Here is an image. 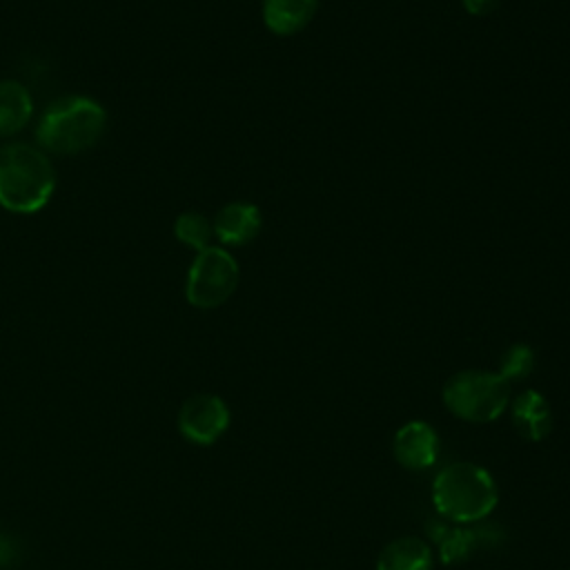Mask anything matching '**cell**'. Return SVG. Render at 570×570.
<instances>
[{
	"label": "cell",
	"mask_w": 570,
	"mask_h": 570,
	"mask_svg": "<svg viewBox=\"0 0 570 570\" xmlns=\"http://www.w3.org/2000/svg\"><path fill=\"white\" fill-rule=\"evenodd\" d=\"M534 370V352L530 345L517 343L512 347H508L501 356V367L499 374L510 383V381H521L525 376H530V372Z\"/></svg>",
	"instance_id": "cell-15"
},
{
	"label": "cell",
	"mask_w": 570,
	"mask_h": 570,
	"mask_svg": "<svg viewBox=\"0 0 570 570\" xmlns=\"http://www.w3.org/2000/svg\"><path fill=\"white\" fill-rule=\"evenodd\" d=\"M33 114V100L18 80H0V136L20 131Z\"/></svg>",
	"instance_id": "cell-12"
},
{
	"label": "cell",
	"mask_w": 570,
	"mask_h": 570,
	"mask_svg": "<svg viewBox=\"0 0 570 570\" xmlns=\"http://www.w3.org/2000/svg\"><path fill=\"white\" fill-rule=\"evenodd\" d=\"M174 236L183 245H187L196 252H203V249L212 247L209 243L214 238V225L198 212H185L174 223Z\"/></svg>",
	"instance_id": "cell-13"
},
{
	"label": "cell",
	"mask_w": 570,
	"mask_h": 570,
	"mask_svg": "<svg viewBox=\"0 0 570 570\" xmlns=\"http://www.w3.org/2000/svg\"><path fill=\"white\" fill-rule=\"evenodd\" d=\"M510 401V383L499 372L465 370L443 385L445 407L465 421L488 423L503 414Z\"/></svg>",
	"instance_id": "cell-4"
},
{
	"label": "cell",
	"mask_w": 570,
	"mask_h": 570,
	"mask_svg": "<svg viewBox=\"0 0 570 570\" xmlns=\"http://www.w3.org/2000/svg\"><path fill=\"white\" fill-rule=\"evenodd\" d=\"M56 189L49 158L24 142L0 149V205L13 214L40 212Z\"/></svg>",
	"instance_id": "cell-1"
},
{
	"label": "cell",
	"mask_w": 570,
	"mask_h": 570,
	"mask_svg": "<svg viewBox=\"0 0 570 570\" xmlns=\"http://www.w3.org/2000/svg\"><path fill=\"white\" fill-rule=\"evenodd\" d=\"M394 456L407 470H425L439 456V436L425 421H410L394 434Z\"/></svg>",
	"instance_id": "cell-7"
},
{
	"label": "cell",
	"mask_w": 570,
	"mask_h": 570,
	"mask_svg": "<svg viewBox=\"0 0 570 570\" xmlns=\"http://www.w3.org/2000/svg\"><path fill=\"white\" fill-rule=\"evenodd\" d=\"M238 274V263L227 249L207 247L198 252L185 283V296L189 305L198 309H214L223 305L234 294Z\"/></svg>",
	"instance_id": "cell-5"
},
{
	"label": "cell",
	"mask_w": 570,
	"mask_h": 570,
	"mask_svg": "<svg viewBox=\"0 0 570 570\" xmlns=\"http://www.w3.org/2000/svg\"><path fill=\"white\" fill-rule=\"evenodd\" d=\"M512 423L528 441L546 439L552 430V412L548 401L539 392L525 390L512 403Z\"/></svg>",
	"instance_id": "cell-10"
},
{
	"label": "cell",
	"mask_w": 570,
	"mask_h": 570,
	"mask_svg": "<svg viewBox=\"0 0 570 570\" xmlns=\"http://www.w3.org/2000/svg\"><path fill=\"white\" fill-rule=\"evenodd\" d=\"M441 534H434L432 539L441 546V561L443 563H456L470 554L474 543L481 539V532L476 530H448L443 525L434 528Z\"/></svg>",
	"instance_id": "cell-14"
},
{
	"label": "cell",
	"mask_w": 570,
	"mask_h": 570,
	"mask_svg": "<svg viewBox=\"0 0 570 570\" xmlns=\"http://www.w3.org/2000/svg\"><path fill=\"white\" fill-rule=\"evenodd\" d=\"M432 550L419 537H401L390 541L376 559V570H430Z\"/></svg>",
	"instance_id": "cell-11"
},
{
	"label": "cell",
	"mask_w": 570,
	"mask_h": 570,
	"mask_svg": "<svg viewBox=\"0 0 570 570\" xmlns=\"http://www.w3.org/2000/svg\"><path fill=\"white\" fill-rule=\"evenodd\" d=\"M461 2H463V9L472 16H485L494 11L499 4V0H461Z\"/></svg>",
	"instance_id": "cell-16"
},
{
	"label": "cell",
	"mask_w": 570,
	"mask_h": 570,
	"mask_svg": "<svg viewBox=\"0 0 570 570\" xmlns=\"http://www.w3.org/2000/svg\"><path fill=\"white\" fill-rule=\"evenodd\" d=\"M499 492L490 472L474 463H452L439 470L432 483V501L441 517L470 523L488 517Z\"/></svg>",
	"instance_id": "cell-3"
},
{
	"label": "cell",
	"mask_w": 570,
	"mask_h": 570,
	"mask_svg": "<svg viewBox=\"0 0 570 570\" xmlns=\"http://www.w3.org/2000/svg\"><path fill=\"white\" fill-rule=\"evenodd\" d=\"M229 425V407L216 394H194L178 410V432L196 445L216 443Z\"/></svg>",
	"instance_id": "cell-6"
},
{
	"label": "cell",
	"mask_w": 570,
	"mask_h": 570,
	"mask_svg": "<svg viewBox=\"0 0 570 570\" xmlns=\"http://www.w3.org/2000/svg\"><path fill=\"white\" fill-rule=\"evenodd\" d=\"M13 559H16V548H13L11 539L0 534V566L7 568V566L13 563Z\"/></svg>",
	"instance_id": "cell-17"
},
{
	"label": "cell",
	"mask_w": 570,
	"mask_h": 570,
	"mask_svg": "<svg viewBox=\"0 0 570 570\" xmlns=\"http://www.w3.org/2000/svg\"><path fill=\"white\" fill-rule=\"evenodd\" d=\"M318 9V0H263V22L276 36L305 29Z\"/></svg>",
	"instance_id": "cell-9"
},
{
	"label": "cell",
	"mask_w": 570,
	"mask_h": 570,
	"mask_svg": "<svg viewBox=\"0 0 570 570\" xmlns=\"http://www.w3.org/2000/svg\"><path fill=\"white\" fill-rule=\"evenodd\" d=\"M214 236L223 245H247L252 243L263 225V216L252 203H229L218 209L214 218Z\"/></svg>",
	"instance_id": "cell-8"
},
{
	"label": "cell",
	"mask_w": 570,
	"mask_h": 570,
	"mask_svg": "<svg viewBox=\"0 0 570 570\" xmlns=\"http://www.w3.org/2000/svg\"><path fill=\"white\" fill-rule=\"evenodd\" d=\"M107 127L105 109L87 96H65L47 107L36 140L42 149L67 156L94 147Z\"/></svg>",
	"instance_id": "cell-2"
}]
</instances>
